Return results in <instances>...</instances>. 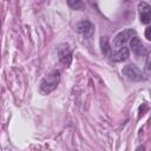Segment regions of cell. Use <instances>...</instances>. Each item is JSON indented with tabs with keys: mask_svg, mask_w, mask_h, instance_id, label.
<instances>
[{
	"mask_svg": "<svg viewBox=\"0 0 151 151\" xmlns=\"http://www.w3.org/2000/svg\"><path fill=\"white\" fill-rule=\"evenodd\" d=\"M145 71H146V77H149L150 74V54L147 53V58H146V63H145Z\"/></svg>",
	"mask_w": 151,
	"mask_h": 151,
	"instance_id": "obj_11",
	"label": "cell"
},
{
	"mask_svg": "<svg viewBox=\"0 0 151 151\" xmlns=\"http://www.w3.org/2000/svg\"><path fill=\"white\" fill-rule=\"evenodd\" d=\"M150 31H151V28H150V27H146V29H145V38H146L147 40H150V39H151Z\"/></svg>",
	"mask_w": 151,
	"mask_h": 151,
	"instance_id": "obj_12",
	"label": "cell"
},
{
	"mask_svg": "<svg viewBox=\"0 0 151 151\" xmlns=\"http://www.w3.org/2000/svg\"><path fill=\"white\" fill-rule=\"evenodd\" d=\"M127 58H129V48L126 46H124L119 50H116L111 54V59L114 60V61H124Z\"/></svg>",
	"mask_w": 151,
	"mask_h": 151,
	"instance_id": "obj_8",
	"label": "cell"
},
{
	"mask_svg": "<svg viewBox=\"0 0 151 151\" xmlns=\"http://www.w3.org/2000/svg\"><path fill=\"white\" fill-rule=\"evenodd\" d=\"M59 81H60V72L53 71L52 73L45 76L41 79V81L39 84V91L42 94H48L57 88Z\"/></svg>",
	"mask_w": 151,
	"mask_h": 151,
	"instance_id": "obj_1",
	"label": "cell"
},
{
	"mask_svg": "<svg viewBox=\"0 0 151 151\" xmlns=\"http://www.w3.org/2000/svg\"><path fill=\"white\" fill-rule=\"evenodd\" d=\"M67 4H68V6H70L71 8H73V9H81V8L84 7V4H83L81 1H79V0H76V1L70 0Z\"/></svg>",
	"mask_w": 151,
	"mask_h": 151,
	"instance_id": "obj_10",
	"label": "cell"
},
{
	"mask_svg": "<svg viewBox=\"0 0 151 151\" xmlns=\"http://www.w3.org/2000/svg\"><path fill=\"white\" fill-rule=\"evenodd\" d=\"M138 12H139V18L143 24H149L150 18H151V7L147 2L142 1L138 4Z\"/></svg>",
	"mask_w": 151,
	"mask_h": 151,
	"instance_id": "obj_7",
	"label": "cell"
},
{
	"mask_svg": "<svg viewBox=\"0 0 151 151\" xmlns=\"http://www.w3.org/2000/svg\"><path fill=\"white\" fill-rule=\"evenodd\" d=\"M123 73H124V76H125L127 79H130V80H132V81H140V80L144 79L142 71H140L136 65H133V64L126 65V66L123 68Z\"/></svg>",
	"mask_w": 151,
	"mask_h": 151,
	"instance_id": "obj_4",
	"label": "cell"
},
{
	"mask_svg": "<svg viewBox=\"0 0 151 151\" xmlns=\"http://www.w3.org/2000/svg\"><path fill=\"white\" fill-rule=\"evenodd\" d=\"M99 45H100L101 53H103L105 57L111 58V54H112V47L110 46L109 38H107V37H101L100 40H99Z\"/></svg>",
	"mask_w": 151,
	"mask_h": 151,
	"instance_id": "obj_9",
	"label": "cell"
},
{
	"mask_svg": "<svg viewBox=\"0 0 151 151\" xmlns=\"http://www.w3.org/2000/svg\"><path fill=\"white\" fill-rule=\"evenodd\" d=\"M76 28H77L78 33L83 34L87 39L91 38L93 35V33H94V25L90 20H81V21H79L77 24Z\"/></svg>",
	"mask_w": 151,
	"mask_h": 151,
	"instance_id": "obj_5",
	"label": "cell"
},
{
	"mask_svg": "<svg viewBox=\"0 0 151 151\" xmlns=\"http://www.w3.org/2000/svg\"><path fill=\"white\" fill-rule=\"evenodd\" d=\"M136 35V31L132 29V28H127V29H124L122 32H119L114 38H113V47L116 50H119L122 47L125 46V44L132 38Z\"/></svg>",
	"mask_w": 151,
	"mask_h": 151,
	"instance_id": "obj_2",
	"label": "cell"
},
{
	"mask_svg": "<svg viewBox=\"0 0 151 151\" xmlns=\"http://www.w3.org/2000/svg\"><path fill=\"white\" fill-rule=\"evenodd\" d=\"M130 47H131L133 54H136L137 57L144 55V54L146 53V47H145V45L142 42V40H140L137 35H134V37H132V38L130 39Z\"/></svg>",
	"mask_w": 151,
	"mask_h": 151,
	"instance_id": "obj_6",
	"label": "cell"
},
{
	"mask_svg": "<svg viewBox=\"0 0 151 151\" xmlns=\"http://www.w3.org/2000/svg\"><path fill=\"white\" fill-rule=\"evenodd\" d=\"M57 53H58V57H59V61L63 65L68 66L71 64V61H72V51H71V47L67 44H60L57 47Z\"/></svg>",
	"mask_w": 151,
	"mask_h": 151,
	"instance_id": "obj_3",
	"label": "cell"
}]
</instances>
